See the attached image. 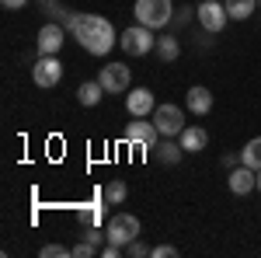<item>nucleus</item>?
<instances>
[{"label": "nucleus", "instance_id": "1", "mask_svg": "<svg viewBox=\"0 0 261 258\" xmlns=\"http://www.w3.org/2000/svg\"><path fill=\"white\" fill-rule=\"evenodd\" d=\"M70 28L91 56H108L115 45H119V35L112 28V21L101 18V14H73L70 18Z\"/></svg>", "mask_w": 261, "mask_h": 258}, {"label": "nucleus", "instance_id": "2", "mask_svg": "<svg viewBox=\"0 0 261 258\" xmlns=\"http://www.w3.org/2000/svg\"><path fill=\"white\" fill-rule=\"evenodd\" d=\"M133 14L140 25L146 28H167L171 21H174V4L171 0H136V7H133Z\"/></svg>", "mask_w": 261, "mask_h": 258}, {"label": "nucleus", "instance_id": "3", "mask_svg": "<svg viewBox=\"0 0 261 258\" xmlns=\"http://www.w3.org/2000/svg\"><path fill=\"white\" fill-rule=\"evenodd\" d=\"M119 45L122 53H129V56H146L150 49H157V39H153V28H146V25H129L125 32L119 35Z\"/></svg>", "mask_w": 261, "mask_h": 258}, {"label": "nucleus", "instance_id": "4", "mask_svg": "<svg viewBox=\"0 0 261 258\" xmlns=\"http://www.w3.org/2000/svg\"><path fill=\"white\" fill-rule=\"evenodd\" d=\"M112 244H119V248H125V244H133V241L140 238V220L133 217V213H115V217L108 220V230H105Z\"/></svg>", "mask_w": 261, "mask_h": 258}, {"label": "nucleus", "instance_id": "5", "mask_svg": "<svg viewBox=\"0 0 261 258\" xmlns=\"http://www.w3.org/2000/svg\"><path fill=\"white\" fill-rule=\"evenodd\" d=\"M195 18L209 35H220L226 28V21H230V14H226V4H220V0H202L195 7Z\"/></svg>", "mask_w": 261, "mask_h": 258}, {"label": "nucleus", "instance_id": "6", "mask_svg": "<svg viewBox=\"0 0 261 258\" xmlns=\"http://www.w3.org/2000/svg\"><path fill=\"white\" fill-rule=\"evenodd\" d=\"M153 126L161 129V136H181L185 112H181L178 105H161V108H153Z\"/></svg>", "mask_w": 261, "mask_h": 258}, {"label": "nucleus", "instance_id": "7", "mask_svg": "<svg viewBox=\"0 0 261 258\" xmlns=\"http://www.w3.org/2000/svg\"><path fill=\"white\" fill-rule=\"evenodd\" d=\"M98 80H101V87H105L108 95H122V91H129V80L133 77H129V66H125V63H105Z\"/></svg>", "mask_w": 261, "mask_h": 258}, {"label": "nucleus", "instance_id": "8", "mask_svg": "<svg viewBox=\"0 0 261 258\" xmlns=\"http://www.w3.org/2000/svg\"><path fill=\"white\" fill-rule=\"evenodd\" d=\"M60 77H63V63L56 56H39V63L32 66V80L39 87H56Z\"/></svg>", "mask_w": 261, "mask_h": 258}, {"label": "nucleus", "instance_id": "9", "mask_svg": "<svg viewBox=\"0 0 261 258\" xmlns=\"http://www.w3.org/2000/svg\"><path fill=\"white\" fill-rule=\"evenodd\" d=\"M125 108H129V115L133 119H146V115H153V91L150 87H133L129 91V98H125Z\"/></svg>", "mask_w": 261, "mask_h": 258}, {"label": "nucleus", "instance_id": "10", "mask_svg": "<svg viewBox=\"0 0 261 258\" xmlns=\"http://www.w3.org/2000/svg\"><path fill=\"white\" fill-rule=\"evenodd\" d=\"M226 185H230L233 196H247V192L258 189V171L247 168V164H241V168H233V171L226 175Z\"/></svg>", "mask_w": 261, "mask_h": 258}, {"label": "nucleus", "instance_id": "11", "mask_svg": "<svg viewBox=\"0 0 261 258\" xmlns=\"http://www.w3.org/2000/svg\"><path fill=\"white\" fill-rule=\"evenodd\" d=\"M157 136H161V129H157L153 122H129V126H125V139H129V143H140L146 150L157 147Z\"/></svg>", "mask_w": 261, "mask_h": 258}, {"label": "nucleus", "instance_id": "12", "mask_svg": "<svg viewBox=\"0 0 261 258\" xmlns=\"http://www.w3.org/2000/svg\"><path fill=\"white\" fill-rule=\"evenodd\" d=\"M63 28L60 25H42V32H39V56H56L63 49Z\"/></svg>", "mask_w": 261, "mask_h": 258}, {"label": "nucleus", "instance_id": "13", "mask_svg": "<svg viewBox=\"0 0 261 258\" xmlns=\"http://www.w3.org/2000/svg\"><path fill=\"white\" fill-rule=\"evenodd\" d=\"M185 105H188V112H192V115H209V112H213V95H209V87H202V84L188 87Z\"/></svg>", "mask_w": 261, "mask_h": 258}, {"label": "nucleus", "instance_id": "14", "mask_svg": "<svg viewBox=\"0 0 261 258\" xmlns=\"http://www.w3.org/2000/svg\"><path fill=\"white\" fill-rule=\"evenodd\" d=\"M178 143L185 147V154H199V150H205V143H209V133L202 126H185Z\"/></svg>", "mask_w": 261, "mask_h": 258}, {"label": "nucleus", "instance_id": "15", "mask_svg": "<svg viewBox=\"0 0 261 258\" xmlns=\"http://www.w3.org/2000/svg\"><path fill=\"white\" fill-rule=\"evenodd\" d=\"M101 95H108V91L101 87V80H84L81 87H77V101H81L84 108H94L101 101Z\"/></svg>", "mask_w": 261, "mask_h": 258}, {"label": "nucleus", "instance_id": "16", "mask_svg": "<svg viewBox=\"0 0 261 258\" xmlns=\"http://www.w3.org/2000/svg\"><path fill=\"white\" fill-rule=\"evenodd\" d=\"M153 150H157V157H161V164H167V168H174V164H178V160L185 157V147H181V143H174L171 136L164 139L161 147H153Z\"/></svg>", "mask_w": 261, "mask_h": 258}, {"label": "nucleus", "instance_id": "17", "mask_svg": "<svg viewBox=\"0 0 261 258\" xmlns=\"http://www.w3.org/2000/svg\"><path fill=\"white\" fill-rule=\"evenodd\" d=\"M223 4H226L230 21H247L254 11H258V0H223Z\"/></svg>", "mask_w": 261, "mask_h": 258}, {"label": "nucleus", "instance_id": "18", "mask_svg": "<svg viewBox=\"0 0 261 258\" xmlns=\"http://www.w3.org/2000/svg\"><path fill=\"white\" fill-rule=\"evenodd\" d=\"M157 56H161L164 63H174L181 56L178 39H174V35H161V39H157Z\"/></svg>", "mask_w": 261, "mask_h": 258}, {"label": "nucleus", "instance_id": "19", "mask_svg": "<svg viewBox=\"0 0 261 258\" xmlns=\"http://www.w3.org/2000/svg\"><path fill=\"white\" fill-rule=\"evenodd\" d=\"M241 164L254 168V171L261 168V136H254V139H247V143H244V150H241Z\"/></svg>", "mask_w": 261, "mask_h": 258}, {"label": "nucleus", "instance_id": "20", "mask_svg": "<svg viewBox=\"0 0 261 258\" xmlns=\"http://www.w3.org/2000/svg\"><path fill=\"white\" fill-rule=\"evenodd\" d=\"M129 196V189H125V181H108L105 185V202H112V206H122Z\"/></svg>", "mask_w": 261, "mask_h": 258}, {"label": "nucleus", "instance_id": "21", "mask_svg": "<svg viewBox=\"0 0 261 258\" xmlns=\"http://www.w3.org/2000/svg\"><path fill=\"white\" fill-rule=\"evenodd\" d=\"M94 255H101L98 244H91V241H77L73 244V258H94Z\"/></svg>", "mask_w": 261, "mask_h": 258}, {"label": "nucleus", "instance_id": "22", "mask_svg": "<svg viewBox=\"0 0 261 258\" xmlns=\"http://www.w3.org/2000/svg\"><path fill=\"white\" fill-rule=\"evenodd\" d=\"M39 255L42 258H70V255H73V248H63V244H45Z\"/></svg>", "mask_w": 261, "mask_h": 258}, {"label": "nucleus", "instance_id": "23", "mask_svg": "<svg viewBox=\"0 0 261 258\" xmlns=\"http://www.w3.org/2000/svg\"><path fill=\"white\" fill-rule=\"evenodd\" d=\"M125 251H129V255H133V258H146V255H150V251H153V248H146V244H143V241L136 238V241H133V244H125Z\"/></svg>", "mask_w": 261, "mask_h": 258}, {"label": "nucleus", "instance_id": "24", "mask_svg": "<svg viewBox=\"0 0 261 258\" xmlns=\"http://www.w3.org/2000/svg\"><path fill=\"white\" fill-rule=\"evenodd\" d=\"M150 255L153 258H178V248H174V244H157Z\"/></svg>", "mask_w": 261, "mask_h": 258}, {"label": "nucleus", "instance_id": "25", "mask_svg": "<svg viewBox=\"0 0 261 258\" xmlns=\"http://www.w3.org/2000/svg\"><path fill=\"white\" fill-rule=\"evenodd\" d=\"M192 14H195V7H181L178 14H174V21H171V25H185V21L192 18Z\"/></svg>", "mask_w": 261, "mask_h": 258}, {"label": "nucleus", "instance_id": "26", "mask_svg": "<svg viewBox=\"0 0 261 258\" xmlns=\"http://www.w3.org/2000/svg\"><path fill=\"white\" fill-rule=\"evenodd\" d=\"M101 238H108V234H101V230H94V227L84 230V241H91V244H101Z\"/></svg>", "mask_w": 261, "mask_h": 258}, {"label": "nucleus", "instance_id": "27", "mask_svg": "<svg viewBox=\"0 0 261 258\" xmlns=\"http://www.w3.org/2000/svg\"><path fill=\"white\" fill-rule=\"evenodd\" d=\"M0 4H4V7H7V11H21V7H24V4H28V0H0Z\"/></svg>", "mask_w": 261, "mask_h": 258}, {"label": "nucleus", "instance_id": "28", "mask_svg": "<svg viewBox=\"0 0 261 258\" xmlns=\"http://www.w3.org/2000/svg\"><path fill=\"white\" fill-rule=\"evenodd\" d=\"M223 164H226V168H237V164H241V154H226Z\"/></svg>", "mask_w": 261, "mask_h": 258}, {"label": "nucleus", "instance_id": "29", "mask_svg": "<svg viewBox=\"0 0 261 258\" xmlns=\"http://www.w3.org/2000/svg\"><path fill=\"white\" fill-rule=\"evenodd\" d=\"M258 192H261V168H258Z\"/></svg>", "mask_w": 261, "mask_h": 258}, {"label": "nucleus", "instance_id": "30", "mask_svg": "<svg viewBox=\"0 0 261 258\" xmlns=\"http://www.w3.org/2000/svg\"><path fill=\"white\" fill-rule=\"evenodd\" d=\"M258 11H261V0H258Z\"/></svg>", "mask_w": 261, "mask_h": 258}]
</instances>
